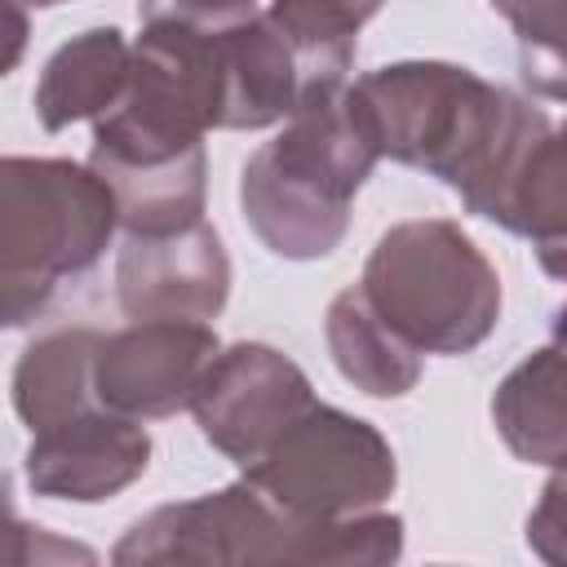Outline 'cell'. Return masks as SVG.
I'll list each match as a JSON object with an SVG mask.
<instances>
[{
	"mask_svg": "<svg viewBox=\"0 0 567 567\" xmlns=\"http://www.w3.org/2000/svg\"><path fill=\"white\" fill-rule=\"evenodd\" d=\"M403 554V518L385 509H368L354 518L332 523H297L279 505H270L248 478H235L230 487L159 505L142 514L120 545L111 549V563H319V567H346V563H394Z\"/></svg>",
	"mask_w": 567,
	"mask_h": 567,
	"instance_id": "1",
	"label": "cell"
},
{
	"mask_svg": "<svg viewBox=\"0 0 567 567\" xmlns=\"http://www.w3.org/2000/svg\"><path fill=\"white\" fill-rule=\"evenodd\" d=\"M377 151L341 89L306 97L261 142L239 177V208L252 235L288 261L328 257L350 230V204L377 168Z\"/></svg>",
	"mask_w": 567,
	"mask_h": 567,
	"instance_id": "2",
	"label": "cell"
},
{
	"mask_svg": "<svg viewBox=\"0 0 567 567\" xmlns=\"http://www.w3.org/2000/svg\"><path fill=\"white\" fill-rule=\"evenodd\" d=\"M346 93L381 159L421 168L456 195L478 182L523 106L518 93L478 71L434 58L377 66L346 84Z\"/></svg>",
	"mask_w": 567,
	"mask_h": 567,
	"instance_id": "3",
	"label": "cell"
},
{
	"mask_svg": "<svg viewBox=\"0 0 567 567\" xmlns=\"http://www.w3.org/2000/svg\"><path fill=\"white\" fill-rule=\"evenodd\" d=\"M115 226V199L89 164L0 155V328L31 323L66 275L106 252Z\"/></svg>",
	"mask_w": 567,
	"mask_h": 567,
	"instance_id": "4",
	"label": "cell"
},
{
	"mask_svg": "<svg viewBox=\"0 0 567 567\" xmlns=\"http://www.w3.org/2000/svg\"><path fill=\"white\" fill-rule=\"evenodd\" d=\"M377 315L421 354H470L501 319V275L447 217L390 226L359 279Z\"/></svg>",
	"mask_w": 567,
	"mask_h": 567,
	"instance_id": "5",
	"label": "cell"
},
{
	"mask_svg": "<svg viewBox=\"0 0 567 567\" xmlns=\"http://www.w3.org/2000/svg\"><path fill=\"white\" fill-rule=\"evenodd\" d=\"M221 115L217 31L155 18L128 44V75L120 97L93 120L89 159L151 164L204 146Z\"/></svg>",
	"mask_w": 567,
	"mask_h": 567,
	"instance_id": "6",
	"label": "cell"
},
{
	"mask_svg": "<svg viewBox=\"0 0 567 567\" xmlns=\"http://www.w3.org/2000/svg\"><path fill=\"white\" fill-rule=\"evenodd\" d=\"M244 478L288 518L332 523L381 509L394 496L399 465L372 421L315 399L257 461L244 465Z\"/></svg>",
	"mask_w": 567,
	"mask_h": 567,
	"instance_id": "7",
	"label": "cell"
},
{
	"mask_svg": "<svg viewBox=\"0 0 567 567\" xmlns=\"http://www.w3.org/2000/svg\"><path fill=\"white\" fill-rule=\"evenodd\" d=\"M315 403L310 377L266 341H235L204 368L190 412L199 434L239 470Z\"/></svg>",
	"mask_w": 567,
	"mask_h": 567,
	"instance_id": "8",
	"label": "cell"
},
{
	"mask_svg": "<svg viewBox=\"0 0 567 567\" xmlns=\"http://www.w3.org/2000/svg\"><path fill=\"white\" fill-rule=\"evenodd\" d=\"M474 217L496 221L501 230L532 239L545 270L563 275L567 244V204H563V133L558 124L523 97L514 128L478 173V182L461 195Z\"/></svg>",
	"mask_w": 567,
	"mask_h": 567,
	"instance_id": "9",
	"label": "cell"
},
{
	"mask_svg": "<svg viewBox=\"0 0 567 567\" xmlns=\"http://www.w3.org/2000/svg\"><path fill=\"white\" fill-rule=\"evenodd\" d=\"M221 350L217 332L195 319H133L120 332H102L93 359L97 408L159 421L190 408V394Z\"/></svg>",
	"mask_w": 567,
	"mask_h": 567,
	"instance_id": "10",
	"label": "cell"
},
{
	"mask_svg": "<svg viewBox=\"0 0 567 567\" xmlns=\"http://www.w3.org/2000/svg\"><path fill=\"white\" fill-rule=\"evenodd\" d=\"M115 297L128 319H217L230 297L221 235L204 217L168 235H124L115 252Z\"/></svg>",
	"mask_w": 567,
	"mask_h": 567,
	"instance_id": "11",
	"label": "cell"
},
{
	"mask_svg": "<svg viewBox=\"0 0 567 567\" xmlns=\"http://www.w3.org/2000/svg\"><path fill=\"white\" fill-rule=\"evenodd\" d=\"M151 465V434L142 421L89 408L31 434L27 483L35 496L97 505L133 487Z\"/></svg>",
	"mask_w": 567,
	"mask_h": 567,
	"instance_id": "12",
	"label": "cell"
},
{
	"mask_svg": "<svg viewBox=\"0 0 567 567\" xmlns=\"http://www.w3.org/2000/svg\"><path fill=\"white\" fill-rule=\"evenodd\" d=\"M213 31H217V58H221L217 128H270V124H284L306 97L328 93L310 84L297 49L266 18V9Z\"/></svg>",
	"mask_w": 567,
	"mask_h": 567,
	"instance_id": "13",
	"label": "cell"
},
{
	"mask_svg": "<svg viewBox=\"0 0 567 567\" xmlns=\"http://www.w3.org/2000/svg\"><path fill=\"white\" fill-rule=\"evenodd\" d=\"M89 168L106 182L115 199V221L124 226V235H168L204 217V195H208L204 146H190L173 159H151V164L89 159Z\"/></svg>",
	"mask_w": 567,
	"mask_h": 567,
	"instance_id": "14",
	"label": "cell"
},
{
	"mask_svg": "<svg viewBox=\"0 0 567 567\" xmlns=\"http://www.w3.org/2000/svg\"><path fill=\"white\" fill-rule=\"evenodd\" d=\"M323 337H328V354H332L337 372L354 390H363L372 399H403V394L416 390L421 350L412 341H403L377 315V306L363 297L359 284L328 301Z\"/></svg>",
	"mask_w": 567,
	"mask_h": 567,
	"instance_id": "15",
	"label": "cell"
},
{
	"mask_svg": "<svg viewBox=\"0 0 567 567\" xmlns=\"http://www.w3.org/2000/svg\"><path fill=\"white\" fill-rule=\"evenodd\" d=\"M128 40L115 27L71 35L35 80V120L44 133H62L75 120H97L124 89Z\"/></svg>",
	"mask_w": 567,
	"mask_h": 567,
	"instance_id": "16",
	"label": "cell"
},
{
	"mask_svg": "<svg viewBox=\"0 0 567 567\" xmlns=\"http://www.w3.org/2000/svg\"><path fill=\"white\" fill-rule=\"evenodd\" d=\"M97 346H102L97 328H53L18 354L9 390H13V412L31 434L97 408L93 394Z\"/></svg>",
	"mask_w": 567,
	"mask_h": 567,
	"instance_id": "17",
	"label": "cell"
},
{
	"mask_svg": "<svg viewBox=\"0 0 567 567\" xmlns=\"http://www.w3.org/2000/svg\"><path fill=\"white\" fill-rule=\"evenodd\" d=\"M492 421L505 447L527 465L563 470L567 425H563V341L532 350L492 394Z\"/></svg>",
	"mask_w": 567,
	"mask_h": 567,
	"instance_id": "18",
	"label": "cell"
},
{
	"mask_svg": "<svg viewBox=\"0 0 567 567\" xmlns=\"http://www.w3.org/2000/svg\"><path fill=\"white\" fill-rule=\"evenodd\" d=\"M385 0H270L266 18L297 49L315 89H341L354 62L363 22Z\"/></svg>",
	"mask_w": 567,
	"mask_h": 567,
	"instance_id": "19",
	"label": "cell"
},
{
	"mask_svg": "<svg viewBox=\"0 0 567 567\" xmlns=\"http://www.w3.org/2000/svg\"><path fill=\"white\" fill-rule=\"evenodd\" d=\"M523 44V75L545 93L563 97V0H492Z\"/></svg>",
	"mask_w": 567,
	"mask_h": 567,
	"instance_id": "20",
	"label": "cell"
},
{
	"mask_svg": "<svg viewBox=\"0 0 567 567\" xmlns=\"http://www.w3.org/2000/svg\"><path fill=\"white\" fill-rule=\"evenodd\" d=\"M66 558L93 563V549L71 545V540H58V536H53L49 527H40V523H27V518L13 509V492H9V478H4V470H0V567L66 563Z\"/></svg>",
	"mask_w": 567,
	"mask_h": 567,
	"instance_id": "21",
	"label": "cell"
},
{
	"mask_svg": "<svg viewBox=\"0 0 567 567\" xmlns=\"http://www.w3.org/2000/svg\"><path fill=\"white\" fill-rule=\"evenodd\" d=\"M261 0H137L142 18H173V22H190V27H230L248 13H257Z\"/></svg>",
	"mask_w": 567,
	"mask_h": 567,
	"instance_id": "22",
	"label": "cell"
},
{
	"mask_svg": "<svg viewBox=\"0 0 567 567\" xmlns=\"http://www.w3.org/2000/svg\"><path fill=\"white\" fill-rule=\"evenodd\" d=\"M527 545L545 558V563H567V527H563V474L554 470L536 514L527 518Z\"/></svg>",
	"mask_w": 567,
	"mask_h": 567,
	"instance_id": "23",
	"label": "cell"
},
{
	"mask_svg": "<svg viewBox=\"0 0 567 567\" xmlns=\"http://www.w3.org/2000/svg\"><path fill=\"white\" fill-rule=\"evenodd\" d=\"M31 40V18L22 0H0V80L22 62Z\"/></svg>",
	"mask_w": 567,
	"mask_h": 567,
	"instance_id": "24",
	"label": "cell"
},
{
	"mask_svg": "<svg viewBox=\"0 0 567 567\" xmlns=\"http://www.w3.org/2000/svg\"><path fill=\"white\" fill-rule=\"evenodd\" d=\"M22 4H35V9H53V4H66V0H22Z\"/></svg>",
	"mask_w": 567,
	"mask_h": 567,
	"instance_id": "25",
	"label": "cell"
}]
</instances>
